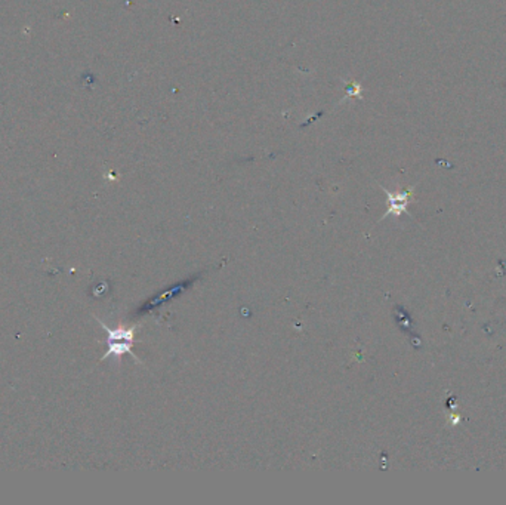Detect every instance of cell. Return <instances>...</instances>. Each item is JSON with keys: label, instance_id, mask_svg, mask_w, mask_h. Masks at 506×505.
I'll use <instances>...</instances> for the list:
<instances>
[{"label": "cell", "instance_id": "6da1fadb", "mask_svg": "<svg viewBox=\"0 0 506 505\" xmlns=\"http://www.w3.org/2000/svg\"><path fill=\"white\" fill-rule=\"evenodd\" d=\"M98 322L104 327V330L107 332V353L102 356L101 360H106L109 357H113L117 362H120L121 356L131 354L138 363H141V360H139L135 356V353L132 352V345L135 344V332H136L135 326L125 327V326L120 325L119 327L111 329L106 323L101 322L99 319H98Z\"/></svg>", "mask_w": 506, "mask_h": 505}, {"label": "cell", "instance_id": "7a4b0ae2", "mask_svg": "<svg viewBox=\"0 0 506 505\" xmlns=\"http://www.w3.org/2000/svg\"><path fill=\"white\" fill-rule=\"evenodd\" d=\"M380 188L385 191V195L388 196V211L383 214V217L380 219H385L390 215L398 218V217H401V214H409L407 206L413 200L414 187H410L409 190H403V191H395V193H392V191H390L387 188H383V185H380Z\"/></svg>", "mask_w": 506, "mask_h": 505}]
</instances>
